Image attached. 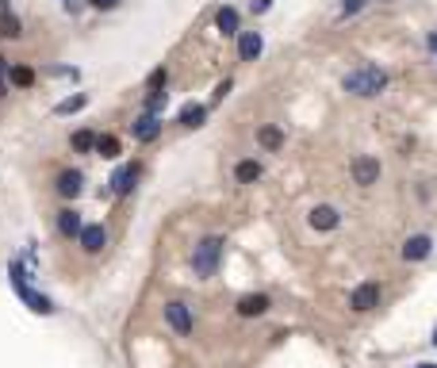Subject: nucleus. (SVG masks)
<instances>
[{
    "label": "nucleus",
    "mask_w": 437,
    "mask_h": 368,
    "mask_svg": "<svg viewBox=\"0 0 437 368\" xmlns=\"http://www.w3.org/2000/svg\"><path fill=\"white\" fill-rule=\"evenodd\" d=\"M341 88L349 92V96H357V100H376L384 88H388V73L380 66H357V69H349L345 77H341Z\"/></svg>",
    "instance_id": "1"
},
{
    "label": "nucleus",
    "mask_w": 437,
    "mask_h": 368,
    "mask_svg": "<svg viewBox=\"0 0 437 368\" xmlns=\"http://www.w3.org/2000/svg\"><path fill=\"white\" fill-rule=\"evenodd\" d=\"M223 250H226V238L223 234H207V238H200L192 250V272L196 280H211L215 272H219V265H223Z\"/></svg>",
    "instance_id": "2"
},
{
    "label": "nucleus",
    "mask_w": 437,
    "mask_h": 368,
    "mask_svg": "<svg viewBox=\"0 0 437 368\" xmlns=\"http://www.w3.org/2000/svg\"><path fill=\"white\" fill-rule=\"evenodd\" d=\"M8 280H12V291L20 295V303H27V307L35 311V315H54V311H58L50 295H42V291H35V288L27 284V269H23L20 257H16V261L8 265Z\"/></svg>",
    "instance_id": "3"
},
{
    "label": "nucleus",
    "mask_w": 437,
    "mask_h": 368,
    "mask_svg": "<svg viewBox=\"0 0 437 368\" xmlns=\"http://www.w3.org/2000/svg\"><path fill=\"white\" fill-rule=\"evenodd\" d=\"M161 315H165L169 330H173L176 338H192V330H196V319H192V307H188L185 300H169L165 307H161Z\"/></svg>",
    "instance_id": "4"
},
{
    "label": "nucleus",
    "mask_w": 437,
    "mask_h": 368,
    "mask_svg": "<svg viewBox=\"0 0 437 368\" xmlns=\"http://www.w3.org/2000/svg\"><path fill=\"white\" fill-rule=\"evenodd\" d=\"M349 176L357 188H372V184H380V176H384V165H380V157L372 154H357L349 161Z\"/></svg>",
    "instance_id": "5"
},
{
    "label": "nucleus",
    "mask_w": 437,
    "mask_h": 368,
    "mask_svg": "<svg viewBox=\"0 0 437 368\" xmlns=\"http://www.w3.org/2000/svg\"><path fill=\"white\" fill-rule=\"evenodd\" d=\"M380 300H384V288L376 280H365L349 291V311L353 315H369V311L380 307Z\"/></svg>",
    "instance_id": "6"
},
{
    "label": "nucleus",
    "mask_w": 437,
    "mask_h": 368,
    "mask_svg": "<svg viewBox=\"0 0 437 368\" xmlns=\"http://www.w3.org/2000/svg\"><path fill=\"white\" fill-rule=\"evenodd\" d=\"M138 176H142V165H138V161H123V165L116 169V173H111V181H107V192L123 200V196H131V192H135Z\"/></svg>",
    "instance_id": "7"
},
{
    "label": "nucleus",
    "mask_w": 437,
    "mask_h": 368,
    "mask_svg": "<svg viewBox=\"0 0 437 368\" xmlns=\"http://www.w3.org/2000/svg\"><path fill=\"white\" fill-rule=\"evenodd\" d=\"M307 226L319 231V234H330V231H338V226H341V211L334 204H315L311 211H307Z\"/></svg>",
    "instance_id": "8"
},
{
    "label": "nucleus",
    "mask_w": 437,
    "mask_h": 368,
    "mask_svg": "<svg viewBox=\"0 0 437 368\" xmlns=\"http://www.w3.org/2000/svg\"><path fill=\"white\" fill-rule=\"evenodd\" d=\"M54 192H58L66 204H73V200L85 192V173H81V169H62V173L54 176Z\"/></svg>",
    "instance_id": "9"
},
{
    "label": "nucleus",
    "mask_w": 437,
    "mask_h": 368,
    "mask_svg": "<svg viewBox=\"0 0 437 368\" xmlns=\"http://www.w3.org/2000/svg\"><path fill=\"white\" fill-rule=\"evenodd\" d=\"M161 131H165V123H161V116H150V111H142V116L131 123V135H135V142L150 146L161 138Z\"/></svg>",
    "instance_id": "10"
},
{
    "label": "nucleus",
    "mask_w": 437,
    "mask_h": 368,
    "mask_svg": "<svg viewBox=\"0 0 437 368\" xmlns=\"http://www.w3.org/2000/svg\"><path fill=\"white\" fill-rule=\"evenodd\" d=\"M81 226H85V219H81L77 207H62V211L54 215V231H58V238H66V242H77Z\"/></svg>",
    "instance_id": "11"
},
{
    "label": "nucleus",
    "mask_w": 437,
    "mask_h": 368,
    "mask_svg": "<svg viewBox=\"0 0 437 368\" xmlns=\"http://www.w3.org/2000/svg\"><path fill=\"white\" fill-rule=\"evenodd\" d=\"M77 246L85 253H92V257H96V253H104V246H107V226L104 223H85L81 226V234H77Z\"/></svg>",
    "instance_id": "12"
},
{
    "label": "nucleus",
    "mask_w": 437,
    "mask_h": 368,
    "mask_svg": "<svg viewBox=\"0 0 437 368\" xmlns=\"http://www.w3.org/2000/svg\"><path fill=\"white\" fill-rule=\"evenodd\" d=\"M234 311H238L242 319H261V315L272 311V300L265 295V291H250V295H242V300L234 303Z\"/></svg>",
    "instance_id": "13"
},
{
    "label": "nucleus",
    "mask_w": 437,
    "mask_h": 368,
    "mask_svg": "<svg viewBox=\"0 0 437 368\" xmlns=\"http://www.w3.org/2000/svg\"><path fill=\"white\" fill-rule=\"evenodd\" d=\"M429 253H434V238H429V234H410L407 242H403V261L407 265L426 261Z\"/></svg>",
    "instance_id": "14"
},
{
    "label": "nucleus",
    "mask_w": 437,
    "mask_h": 368,
    "mask_svg": "<svg viewBox=\"0 0 437 368\" xmlns=\"http://www.w3.org/2000/svg\"><path fill=\"white\" fill-rule=\"evenodd\" d=\"M215 31L226 35V39H238V35H242V12L230 8V4H223V8L215 12Z\"/></svg>",
    "instance_id": "15"
},
{
    "label": "nucleus",
    "mask_w": 437,
    "mask_h": 368,
    "mask_svg": "<svg viewBox=\"0 0 437 368\" xmlns=\"http://www.w3.org/2000/svg\"><path fill=\"white\" fill-rule=\"evenodd\" d=\"M257 146H261L265 154H280L284 146H288V135L276 123H261L257 127Z\"/></svg>",
    "instance_id": "16"
},
{
    "label": "nucleus",
    "mask_w": 437,
    "mask_h": 368,
    "mask_svg": "<svg viewBox=\"0 0 437 368\" xmlns=\"http://www.w3.org/2000/svg\"><path fill=\"white\" fill-rule=\"evenodd\" d=\"M261 50H265L261 31H242V35H238V58L242 62H257L261 58Z\"/></svg>",
    "instance_id": "17"
},
{
    "label": "nucleus",
    "mask_w": 437,
    "mask_h": 368,
    "mask_svg": "<svg viewBox=\"0 0 437 368\" xmlns=\"http://www.w3.org/2000/svg\"><path fill=\"white\" fill-rule=\"evenodd\" d=\"M207 111H211L207 104H185L181 107V116H176V123L185 127V131H200V127L207 123Z\"/></svg>",
    "instance_id": "18"
},
{
    "label": "nucleus",
    "mask_w": 437,
    "mask_h": 368,
    "mask_svg": "<svg viewBox=\"0 0 437 368\" xmlns=\"http://www.w3.org/2000/svg\"><path fill=\"white\" fill-rule=\"evenodd\" d=\"M265 176V165L257 157H242V161L234 165V181L238 184H257Z\"/></svg>",
    "instance_id": "19"
},
{
    "label": "nucleus",
    "mask_w": 437,
    "mask_h": 368,
    "mask_svg": "<svg viewBox=\"0 0 437 368\" xmlns=\"http://www.w3.org/2000/svg\"><path fill=\"white\" fill-rule=\"evenodd\" d=\"M69 150H73V154H96V131L77 127V131L69 135Z\"/></svg>",
    "instance_id": "20"
},
{
    "label": "nucleus",
    "mask_w": 437,
    "mask_h": 368,
    "mask_svg": "<svg viewBox=\"0 0 437 368\" xmlns=\"http://www.w3.org/2000/svg\"><path fill=\"white\" fill-rule=\"evenodd\" d=\"M119 154H123V142H119V135H111V131L96 135V157H104V161H116Z\"/></svg>",
    "instance_id": "21"
},
{
    "label": "nucleus",
    "mask_w": 437,
    "mask_h": 368,
    "mask_svg": "<svg viewBox=\"0 0 437 368\" xmlns=\"http://www.w3.org/2000/svg\"><path fill=\"white\" fill-rule=\"evenodd\" d=\"M8 85L20 88V92H23V88H31V85H35V69H31V66H8Z\"/></svg>",
    "instance_id": "22"
},
{
    "label": "nucleus",
    "mask_w": 437,
    "mask_h": 368,
    "mask_svg": "<svg viewBox=\"0 0 437 368\" xmlns=\"http://www.w3.org/2000/svg\"><path fill=\"white\" fill-rule=\"evenodd\" d=\"M23 35V23L16 12H0V39H20Z\"/></svg>",
    "instance_id": "23"
},
{
    "label": "nucleus",
    "mask_w": 437,
    "mask_h": 368,
    "mask_svg": "<svg viewBox=\"0 0 437 368\" xmlns=\"http://www.w3.org/2000/svg\"><path fill=\"white\" fill-rule=\"evenodd\" d=\"M85 104H88V92H73V96H66L58 107H54V116H77Z\"/></svg>",
    "instance_id": "24"
},
{
    "label": "nucleus",
    "mask_w": 437,
    "mask_h": 368,
    "mask_svg": "<svg viewBox=\"0 0 437 368\" xmlns=\"http://www.w3.org/2000/svg\"><path fill=\"white\" fill-rule=\"evenodd\" d=\"M165 104H169V92H146L142 111H150V116H161V111H165Z\"/></svg>",
    "instance_id": "25"
},
{
    "label": "nucleus",
    "mask_w": 437,
    "mask_h": 368,
    "mask_svg": "<svg viewBox=\"0 0 437 368\" xmlns=\"http://www.w3.org/2000/svg\"><path fill=\"white\" fill-rule=\"evenodd\" d=\"M165 85H169V69L165 66H157L150 77H146V92H165Z\"/></svg>",
    "instance_id": "26"
},
{
    "label": "nucleus",
    "mask_w": 437,
    "mask_h": 368,
    "mask_svg": "<svg viewBox=\"0 0 437 368\" xmlns=\"http://www.w3.org/2000/svg\"><path fill=\"white\" fill-rule=\"evenodd\" d=\"M230 88H234V81H230V77L219 81V85H215V92H211V104H223V100L230 96Z\"/></svg>",
    "instance_id": "27"
},
{
    "label": "nucleus",
    "mask_w": 437,
    "mask_h": 368,
    "mask_svg": "<svg viewBox=\"0 0 437 368\" xmlns=\"http://www.w3.org/2000/svg\"><path fill=\"white\" fill-rule=\"evenodd\" d=\"M365 4H369V0H345V4H341V20H349V16H357V12L365 8Z\"/></svg>",
    "instance_id": "28"
},
{
    "label": "nucleus",
    "mask_w": 437,
    "mask_h": 368,
    "mask_svg": "<svg viewBox=\"0 0 437 368\" xmlns=\"http://www.w3.org/2000/svg\"><path fill=\"white\" fill-rule=\"evenodd\" d=\"M88 8H96V12H111V8H119V0H85Z\"/></svg>",
    "instance_id": "29"
},
{
    "label": "nucleus",
    "mask_w": 437,
    "mask_h": 368,
    "mask_svg": "<svg viewBox=\"0 0 437 368\" xmlns=\"http://www.w3.org/2000/svg\"><path fill=\"white\" fill-rule=\"evenodd\" d=\"M269 8H272V0H250V12H253V16H265Z\"/></svg>",
    "instance_id": "30"
},
{
    "label": "nucleus",
    "mask_w": 437,
    "mask_h": 368,
    "mask_svg": "<svg viewBox=\"0 0 437 368\" xmlns=\"http://www.w3.org/2000/svg\"><path fill=\"white\" fill-rule=\"evenodd\" d=\"M8 92H12V85H8V77H0V100L8 96Z\"/></svg>",
    "instance_id": "31"
},
{
    "label": "nucleus",
    "mask_w": 437,
    "mask_h": 368,
    "mask_svg": "<svg viewBox=\"0 0 437 368\" xmlns=\"http://www.w3.org/2000/svg\"><path fill=\"white\" fill-rule=\"evenodd\" d=\"M4 73H8V58H4V54H0V77H4Z\"/></svg>",
    "instance_id": "32"
},
{
    "label": "nucleus",
    "mask_w": 437,
    "mask_h": 368,
    "mask_svg": "<svg viewBox=\"0 0 437 368\" xmlns=\"http://www.w3.org/2000/svg\"><path fill=\"white\" fill-rule=\"evenodd\" d=\"M426 42H429V50H434V54H437V31H434V35H429Z\"/></svg>",
    "instance_id": "33"
},
{
    "label": "nucleus",
    "mask_w": 437,
    "mask_h": 368,
    "mask_svg": "<svg viewBox=\"0 0 437 368\" xmlns=\"http://www.w3.org/2000/svg\"><path fill=\"white\" fill-rule=\"evenodd\" d=\"M0 12H8V0H0Z\"/></svg>",
    "instance_id": "34"
},
{
    "label": "nucleus",
    "mask_w": 437,
    "mask_h": 368,
    "mask_svg": "<svg viewBox=\"0 0 437 368\" xmlns=\"http://www.w3.org/2000/svg\"><path fill=\"white\" fill-rule=\"evenodd\" d=\"M429 341H434V345H437V330H434V338H429Z\"/></svg>",
    "instance_id": "35"
},
{
    "label": "nucleus",
    "mask_w": 437,
    "mask_h": 368,
    "mask_svg": "<svg viewBox=\"0 0 437 368\" xmlns=\"http://www.w3.org/2000/svg\"><path fill=\"white\" fill-rule=\"evenodd\" d=\"M418 368H437V365H418Z\"/></svg>",
    "instance_id": "36"
},
{
    "label": "nucleus",
    "mask_w": 437,
    "mask_h": 368,
    "mask_svg": "<svg viewBox=\"0 0 437 368\" xmlns=\"http://www.w3.org/2000/svg\"><path fill=\"white\" fill-rule=\"evenodd\" d=\"M66 4H69V0H66Z\"/></svg>",
    "instance_id": "37"
}]
</instances>
